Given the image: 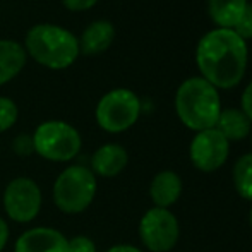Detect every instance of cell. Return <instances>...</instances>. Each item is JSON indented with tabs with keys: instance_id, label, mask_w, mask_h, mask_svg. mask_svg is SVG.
I'll list each match as a JSON object with an SVG mask.
<instances>
[{
	"instance_id": "obj_25",
	"label": "cell",
	"mask_w": 252,
	"mask_h": 252,
	"mask_svg": "<svg viewBox=\"0 0 252 252\" xmlns=\"http://www.w3.org/2000/svg\"><path fill=\"white\" fill-rule=\"evenodd\" d=\"M106 252H143V251L137 249V247H134V246H129V244H119V246L110 247Z\"/></svg>"
},
{
	"instance_id": "obj_10",
	"label": "cell",
	"mask_w": 252,
	"mask_h": 252,
	"mask_svg": "<svg viewBox=\"0 0 252 252\" xmlns=\"http://www.w3.org/2000/svg\"><path fill=\"white\" fill-rule=\"evenodd\" d=\"M14 252H67V237L50 226H34L17 239Z\"/></svg>"
},
{
	"instance_id": "obj_9",
	"label": "cell",
	"mask_w": 252,
	"mask_h": 252,
	"mask_svg": "<svg viewBox=\"0 0 252 252\" xmlns=\"http://www.w3.org/2000/svg\"><path fill=\"white\" fill-rule=\"evenodd\" d=\"M230 155V143L218 129H206L196 132L189 146V158L199 172L211 173L226 163Z\"/></svg>"
},
{
	"instance_id": "obj_27",
	"label": "cell",
	"mask_w": 252,
	"mask_h": 252,
	"mask_svg": "<svg viewBox=\"0 0 252 252\" xmlns=\"http://www.w3.org/2000/svg\"><path fill=\"white\" fill-rule=\"evenodd\" d=\"M251 141H252V132H251Z\"/></svg>"
},
{
	"instance_id": "obj_11",
	"label": "cell",
	"mask_w": 252,
	"mask_h": 252,
	"mask_svg": "<svg viewBox=\"0 0 252 252\" xmlns=\"http://www.w3.org/2000/svg\"><path fill=\"white\" fill-rule=\"evenodd\" d=\"M127 163H129V153L124 146L115 143L103 144L98 148L91 156V172L94 175L105 177H117L126 170Z\"/></svg>"
},
{
	"instance_id": "obj_22",
	"label": "cell",
	"mask_w": 252,
	"mask_h": 252,
	"mask_svg": "<svg viewBox=\"0 0 252 252\" xmlns=\"http://www.w3.org/2000/svg\"><path fill=\"white\" fill-rule=\"evenodd\" d=\"M240 110L249 117V120L252 122V81L242 91V96H240Z\"/></svg>"
},
{
	"instance_id": "obj_14",
	"label": "cell",
	"mask_w": 252,
	"mask_h": 252,
	"mask_svg": "<svg viewBox=\"0 0 252 252\" xmlns=\"http://www.w3.org/2000/svg\"><path fill=\"white\" fill-rule=\"evenodd\" d=\"M247 0H208V14L216 28L235 30L247 9Z\"/></svg>"
},
{
	"instance_id": "obj_20",
	"label": "cell",
	"mask_w": 252,
	"mask_h": 252,
	"mask_svg": "<svg viewBox=\"0 0 252 252\" xmlns=\"http://www.w3.org/2000/svg\"><path fill=\"white\" fill-rule=\"evenodd\" d=\"M67 252H96V246L90 237L76 235L67 239Z\"/></svg>"
},
{
	"instance_id": "obj_17",
	"label": "cell",
	"mask_w": 252,
	"mask_h": 252,
	"mask_svg": "<svg viewBox=\"0 0 252 252\" xmlns=\"http://www.w3.org/2000/svg\"><path fill=\"white\" fill-rule=\"evenodd\" d=\"M233 186L242 199L252 201V153L242 155L233 165Z\"/></svg>"
},
{
	"instance_id": "obj_24",
	"label": "cell",
	"mask_w": 252,
	"mask_h": 252,
	"mask_svg": "<svg viewBox=\"0 0 252 252\" xmlns=\"http://www.w3.org/2000/svg\"><path fill=\"white\" fill-rule=\"evenodd\" d=\"M7 242H9V225L5 223V220L0 218V252L5 249Z\"/></svg>"
},
{
	"instance_id": "obj_18",
	"label": "cell",
	"mask_w": 252,
	"mask_h": 252,
	"mask_svg": "<svg viewBox=\"0 0 252 252\" xmlns=\"http://www.w3.org/2000/svg\"><path fill=\"white\" fill-rule=\"evenodd\" d=\"M17 117H19V110H17L16 103L10 98H0V134L7 132L10 127H14Z\"/></svg>"
},
{
	"instance_id": "obj_4",
	"label": "cell",
	"mask_w": 252,
	"mask_h": 252,
	"mask_svg": "<svg viewBox=\"0 0 252 252\" xmlns=\"http://www.w3.org/2000/svg\"><path fill=\"white\" fill-rule=\"evenodd\" d=\"M98 190L96 175L83 165H70L60 172L53 184V202L65 215L84 213L94 201Z\"/></svg>"
},
{
	"instance_id": "obj_5",
	"label": "cell",
	"mask_w": 252,
	"mask_h": 252,
	"mask_svg": "<svg viewBox=\"0 0 252 252\" xmlns=\"http://www.w3.org/2000/svg\"><path fill=\"white\" fill-rule=\"evenodd\" d=\"M34 153L48 161L67 163L81 151L83 139L79 130L62 120H48L33 132Z\"/></svg>"
},
{
	"instance_id": "obj_1",
	"label": "cell",
	"mask_w": 252,
	"mask_h": 252,
	"mask_svg": "<svg viewBox=\"0 0 252 252\" xmlns=\"http://www.w3.org/2000/svg\"><path fill=\"white\" fill-rule=\"evenodd\" d=\"M249 63V48L233 30H215L202 34L196 47V65L201 77L216 90H232L242 83Z\"/></svg>"
},
{
	"instance_id": "obj_15",
	"label": "cell",
	"mask_w": 252,
	"mask_h": 252,
	"mask_svg": "<svg viewBox=\"0 0 252 252\" xmlns=\"http://www.w3.org/2000/svg\"><path fill=\"white\" fill-rule=\"evenodd\" d=\"M28 53L23 45L12 40H0V86L10 83L24 69Z\"/></svg>"
},
{
	"instance_id": "obj_16",
	"label": "cell",
	"mask_w": 252,
	"mask_h": 252,
	"mask_svg": "<svg viewBox=\"0 0 252 252\" xmlns=\"http://www.w3.org/2000/svg\"><path fill=\"white\" fill-rule=\"evenodd\" d=\"M215 129H218L223 137L232 143V141H242L251 136L252 122L240 108H221Z\"/></svg>"
},
{
	"instance_id": "obj_7",
	"label": "cell",
	"mask_w": 252,
	"mask_h": 252,
	"mask_svg": "<svg viewBox=\"0 0 252 252\" xmlns=\"http://www.w3.org/2000/svg\"><path fill=\"white\" fill-rule=\"evenodd\" d=\"M139 237L143 246L151 252L172 251L180 237L179 220L170 209L155 206L141 218Z\"/></svg>"
},
{
	"instance_id": "obj_26",
	"label": "cell",
	"mask_w": 252,
	"mask_h": 252,
	"mask_svg": "<svg viewBox=\"0 0 252 252\" xmlns=\"http://www.w3.org/2000/svg\"><path fill=\"white\" fill-rule=\"evenodd\" d=\"M249 225H251V228H252V208H251V211H249Z\"/></svg>"
},
{
	"instance_id": "obj_8",
	"label": "cell",
	"mask_w": 252,
	"mask_h": 252,
	"mask_svg": "<svg viewBox=\"0 0 252 252\" xmlns=\"http://www.w3.org/2000/svg\"><path fill=\"white\" fill-rule=\"evenodd\" d=\"M43 196L41 189L30 177H17L3 190V209L16 223H30L40 215Z\"/></svg>"
},
{
	"instance_id": "obj_19",
	"label": "cell",
	"mask_w": 252,
	"mask_h": 252,
	"mask_svg": "<svg viewBox=\"0 0 252 252\" xmlns=\"http://www.w3.org/2000/svg\"><path fill=\"white\" fill-rule=\"evenodd\" d=\"M233 31H235L244 41L252 40V2L247 3L246 12H244L242 19L239 21V24H237Z\"/></svg>"
},
{
	"instance_id": "obj_21",
	"label": "cell",
	"mask_w": 252,
	"mask_h": 252,
	"mask_svg": "<svg viewBox=\"0 0 252 252\" xmlns=\"http://www.w3.org/2000/svg\"><path fill=\"white\" fill-rule=\"evenodd\" d=\"M12 150L19 156H30L34 153L33 136L30 134H19L16 139L12 141Z\"/></svg>"
},
{
	"instance_id": "obj_6",
	"label": "cell",
	"mask_w": 252,
	"mask_h": 252,
	"mask_svg": "<svg viewBox=\"0 0 252 252\" xmlns=\"http://www.w3.org/2000/svg\"><path fill=\"white\" fill-rule=\"evenodd\" d=\"M139 96L127 88H117L103 94L94 112L98 126L110 134H120L129 130L139 120Z\"/></svg>"
},
{
	"instance_id": "obj_23",
	"label": "cell",
	"mask_w": 252,
	"mask_h": 252,
	"mask_svg": "<svg viewBox=\"0 0 252 252\" xmlns=\"http://www.w3.org/2000/svg\"><path fill=\"white\" fill-rule=\"evenodd\" d=\"M62 3L65 5V9L72 10V12H83V10L96 5L98 0H62Z\"/></svg>"
},
{
	"instance_id": "obj_2",
	"label": "cell",
	"mask_w": 252,
	"mask_h": 252,
	"mask_svg": "<svg viewBox=\"0 0 252 252\" xmlns=\"http://www.w3.org/2000/svg\"><path fill=\"white\" fill-rule=\"evenodd\" d=\"M173 103L180 122L196 132L213 129L221 113L220 91L201 76L182 81L177 88Z\"/></svg>"
},
{
	"instance_id": "obj_3",
	"label": "cell",
	"mask_w": 252,
	"mask_h": 252,
	"mask_svg": "<svg viewBox=\"0 0 252 252\" xmlns=\"http://www.w3.org/2000/svg\"><path fill=\"white\" fill-rule=\"evenodd\" d=\"M24 50L40 65L62 70L72 65L79 57V41L65 28L36 24L28 31Z\"/></svg>"
},
{
	"instance_id": "obj_12",
	"label": "cell",
	"mask_w": 252,
	"mask_h": 252,
	"mask_svg": "<svg viewBox=\"0 0 252 252\" xmlns=\"http://www.w3.org/2000/svg\"><path fill=\"white\" fill-rule=\"evenodd\" d=\"M115 40V26L106 19H98L88 24L79 41V53L84 55H100L112 47Z\"/></svg>"
},
{
	"instance_id": "obj_13",
	"label": "cell",
	"mask_w": 252,
	"mask_h": 252,
	"mask_svg": "<svg viewBox=\"0 0 252 252\" xmlns=\"http://www.w3.org/2000/svg\"><path fill=\"white\" fill-rule=\"evenodd\" d=\"M182 194V179L172 170H163L156 173L151 180L150 196L156 208L168 209L172 204L179 201Z\"/></svg>"
}]
</instances>
